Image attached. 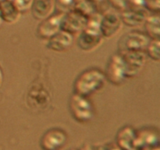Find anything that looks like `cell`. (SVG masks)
<instances>
[{"instance_id":"cell-4","label":"cell","mask_w":160,"mask_h":150,"mask_svg":"<svg viewBox=\"0 0 160 150\" xmlns=\"http://www.w3.org/2000/svg\"><path fill=\"white\" fill-rule=\"evenodd\" d=\"M70 109L72 116L80 122L90 120L93 117L94 110L92 103L88 97L74 93L70 100Z\"/></svg>"},{"instance_id":"cell-3","label":"cell","mask_w":160,"mask_h":150,"mask_svg":"<svg viewBox=\"0 0 160 150\" xmlns=\"http://www.w3.org/2000/svg\"><path fill=\"white\" fill-rule=\"evenodd\" d=\"M150 38L147 34L138 31H131L122 36L119 41V53L133 51H145Z\"/></svg>"},{"instance_id":"cell-10","label":"cell","mask_w":160,"mask_h":150,"mask_svg":"<svg viewBox=\"0 0 160 150\" xmlns=\"http://www.w3.org/2000/svg\"><path fill=\"white\" fill-rule=\"evenodd\" d=\"M63 14V12H59L55 15L52 14L48 17L42 20L37 29L38 35L41 38L48 40L56 33L60 31Z\"/></svg>"},{"instance_id":"cell-21","label":"cell","mask_w":160,"mask_h":150,"mask_svg":"<svg viewBox=\"0 0 160 150\" xmlns=\"http://www.w3.org/2000/svg\"><path fill=\"white\" fill-rule=\"evenodd\" d=\"M15 4L21 12L31 9L33 0H13Z\"/></svg>"},{"instance_id":"cell-11","label":"cell","mask_w":160,"mask_h":150,"mask_svg":"<svg viewBox=\"0 0 160 150\" xmlns=\"http://www.w3.org/2000/svg\"><path fill=\"white\" fill-rule=\"evenodd\" d=\"M67 141V134L59 128H52L45 133L41 139V146L44 150H58Z\"/></svg>"},{"instance_id":"cell-9","label":"cell","mask_w":160,"mask_h":150,"mask_svg":"<svg viewBox=\"0 0 160 150\" xmlns=\"http://www.w3.org/2000/svg\"><path fill=\"white\" fill-rule=\"evenodd\" d=\"M121 17L115 12H106L100 20V31L102 37L111 38L122 28Z\"/></svg>"},{"instance_id":"cell-17","label":"cell","mask_w":160,"mask_h":150,"mask_svg":"<svg viewBox=\"0 0 160 150\" xmlns=\"http://www.w3.org/2000/svg\"><path fill=\"white\" fill-rule=\"evenodd\" d=\"M159 39H151L145 49L147 56L156 61L159 60Z\"/></svg>"},{"instance_id":"cell-2","label":"cell","mask_w":160,"mask_h":150,"mask_svg":"<svg viewBox=\"0 0 160 150\" xmlns=\"http://www.w3.org/2000/svg\"><path fill=\"white\" fill-rule=\"evenodd\" d=\"M101 17L98 13H95L88 20L87 24L78 38V46L84 51L95 49L102 41L100 31Z\"/></svg>"},{"instance_id":"cell-8","label":"cell","mask_w":160,"mask_h":150,"mask_svg":"<svg viewBox=\"0 0 160 150\" xmlns=\"http://www.w3.org/2000/svg\"><path fill=\"white\" fill-rule=\"evenodd\" d=\"M50 100V95L48 89L45 88L41 83H34L33 86L28 90V106L35 109H42L48 105Z\"/></svg>"},{"instance_id":"cell-13","label":"cell","mask_w":160,"mask_h":150,"mask_svg":"<svg viewBox=\"0 0 160 150\" xmlns=\"http://www.w3.org/2000/svg\"><path fill=\"white\" fill-rule=\"evenodd\" d=\"M56 6V0H33L31 9L37 20H44L52 14Z\"/></svg>"},{"instance_id":"cell-18","label":"cell","mask_w":160,"mask_h":150,"mask_svg":"<svg viewBox=\"0 0 160 150\" xmlns=\"http://www.w3.org/2000/svg\"><path fill=\"white\" fill-rule=\"evenodd\" d=\"M75 0H56V5L60 9L61 12L66 13L73 10Z\"/></svg>"},{"instance_id":"cell-6","label":"cell","mask_w":160,"mask_h":150,"mask_svg":"<svg viewBox=\"0 0 160 150\" xmlns=\"http://www.w3.org/2000/svg\"><path fill=\"white\" fill-rule=\"evenodd\" d=\"M88 18L75 10H71L63 14L61 22V30L73 35L80 34L85 28Z\"/></svg>"},{"instance_id":"cell-5","label":"cell","mask_w":160,"mask_h":150,"mask_svg":"<svg viewBox=\"0 0 160 150\" xmlns=\"http://www.w3.org/2000/svg\"><path fill=\"white\" fill-rule=\"evenodd\" d=\"M106 80L115 85L121 84L127 78L124 61L120 53L112 55L107 64L106 73Z\"/></svg>"},{"instance_id":"cell-22","label":"cell","mask_w":160,"mask_h":150,"mask_svg":"<svg viewBox=\"0 0 160 150\" xmlns=\"http://www.w3.org/2000/svg\"><path fill=\"white\" fill-rule=\"evenodd\" d=\"M109 2L113 7L117 9L123 11L128 9L127 0H109Z\"/></svg>"},{"instance_id":"cell-7","label":"cell","mask_w":160,"mask_h":150,"mask_svg":"<svg viewBox=\"0 0 160 150\" xmlns=\"http://www.w3.org/2000/svg\"><path fill=\"white\" fill-rule=\"evenodd\" d=\"M124 61L127 77H134L143 68L147 59L145 51H133L120 53Z\"/></svg>"},{"instance_id":"cell-12","label":"cell","mask_w":160,"mask_h":150,"mask_svg":"<svg viewBox=\"0 0 160 150\" xmlns=\"http://www.w3.org/2000/svg\"><path fill=\"white\" fill-rule=\"evenodd\" d=\"M72 43L73 35L63 30H60L48 39L47 47L53 51L62 52L68 49Z\"/></svg>"},{"instance_id":"cell-24","label":"cell","mask_w":160,"mask_h":150,"mask_svg":"<svg viewBox=\"0 0 160 150\" xmlns=\"http://www.w3.org/2000/svg\"><path fill=\"white\" fill-rule=\"evenodd\" d=\"M2 23H3V20H2V19L1 16H0V28H1V26H2Z\"/></svg>"},{"instance_id":"cell-19","label":"cell","mask_w":160,"mask_h":150,"mask_svg":"<svg viewBox=\"0 0 160 150\" xmlns=\"http://www.w3.org/2000/svg\"><path fill=\"white\" fill-rule=\"evenodd\" d=\"M127 2L128 7H130V9L144 10V8H145L144 0H127Z\"/></svg>"},{"instance_id":"cell-15","label":"cell","mask_w":160,"mask_h":150,"mask_svg":"<svg viewBox=\"0 0 160 150\" xmlns=\"http://www.w3.org/2000/svg\"><path fill=\"white\" fill-rule=\"evenodd\" d=\"M147 17L148 15L144 10L134 9H125L120 16L123 23L131 27L140 26L142 23H145Z\"/></svg>"},{"instance_id":"cell-23","label":"cell","mask_w":160,"mask_h":150,"mask_svg":"<svg viewBox=\"0 0 160 150\" xmlns=\"http://www.w3.org/2000/svg\"><path fill=\"white\" fill-rule=\"evenodd\" d=\"M2 82V70L0 69V86H1Z\"/></svg>"},{"instance_id":"cell-20","label":"cell","mask_w":160,"mask_h":150,"mask_svg":"<svg viewBox=\"0 0 160 150\" xmlns=\"http://www.w3.org/2000/svg\"><path fill=\"white\" fill-rule=\"evenodd\" d=\"M145 7L152 12H159L160 8V0H144Z\"/></svg>"},{"instance_id":"cell-1","label":"cell","mask_w":160,"mask_h":150,"mask_svg":"<svg viewBox=\"0 0 160 150\" xmlns=\"http://www.w3.org/2000/svg\"><path fill=\"white\" fill-rule=\"evenodd\" d=\"M105 73L97 68H90L83 71L74 83V93L88 97L101 90L106 82Z\"/></svg>"},{"instance_id":"cell-14","label":"cell","mask_w":160,"mask_h":150,"mask_svg":"<svg viewBox=\"0 0 160 150\" xmlns=\"http://www.w3.org/2000/svg\"><path fill=\"white\" fill-rule=\"evenodd\" d=\"M21 12L13 0H0V16L3 22L13 23L19 20Z\"/></svg>"},{"instance_id":"cell-16","label":"cell","mask_w":160,"mask_h":150,"mask_svg":"<svg viewBox=\"0 0 160 150\" xmlns=\"http://www.w3.org/2000/svg\"><path fill=\"white\" fill-rule=\"evenodd\" d=\"M160 20L159 15L148 16L145 21L147 35L151 39H159Z\"/></svg>"}]
</instances>
